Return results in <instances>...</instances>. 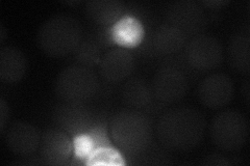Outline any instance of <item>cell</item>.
I'll return each mask as SVG.
<instances>
[{"instance_id":"cell-16","label":"cell","mask_w":250,"mask_h":166,"mask_svg":"<svg viewBox=\"0 0 250 166\" xmlns=\"http://www.w3.org/2000/svg\"><path fill=\"white\" fill-rule=\"evenodd\" d=\"M228 59L236 72L248 75L250 72V37L248 34L232 36L228 46Z\"/></svg>"},{"instance_id":"cell-3","label":"cell","mask_w":250,"mask_h":166,"mask_svg":"<svg viewBox=\"0 0 250 166\" xmlns=\"http://www.w3.org/2000/svg\"><path fill=\"white\" fill-rule=\"evenodd\" d=\"M109 133L119 149L129 155H138L150 146L153 131L151 122L145 114L128 109L113 116Z\"/></svg>"},{"instance_id":"cell-9","label":"cell","mask_w":250,"mask_h":166,"mask_svg":"<svg viewBox=\"0 0 250 166\" xmlns=\"http://www.w3.org/2000/svg\"><path fill=\"white\" fill-rule=\"evenodd\" d=\"M233 94V81L229 75L222 73L207 76L197 88L199 102L209 109H220L229 105Z\"/></svg>"},{"instance_id":"cell-27","label":"cell","mask_w":250,"mask_h":166,"mask_svg":"<svg viewBox=\"0 0 250 166\" xmlns=\"http://www.w3.org/2000/svg\"><path fill=\"white\" fill-rule=\"evenodd\" d=\"M6 37V29L4 28L3 25L0 26V41H1V43L4 41Z\"/></svg>"},{"instance_id":"cell-11","label":"cell","mask_w":250,"mask_h":166,"mask_svg":"<svg viewBox=\"0 0 250 166\" xmlns=\"http://www.w3.org/2000/svg\"><path fill=\"white\" fill-rule=\"evenodd\" d=\"M39 149L44 164L65 165L71 157L73 144L66 132L50 129L42 135Z\"/></svg>"},{"instance_id":"cell-6","label":"cell","mask_w":250,"mask_h":166,"mask_svg":"<svg viewBox=\"0 0 250 166\" xmlns=\"http://www.w3.org/2000/svg\"><path fill=\"white\" fill-rule=\"evenodd\" d=\"M186 57L193 69L208 72L218 69L222 64L223 47L217 37L200 34L187 43Z\"/></svg>"},{"instance_id":"cell-20","label":"cell","mask_w":250,"mask_h":166,"mask_svg":"<svg viewBox=\"0 0 250 166\" xmlns=\"http://www.w3.org/2000/svg\"><path fill=\"white\" fill-rule=\"evenodd\" d=\"M88 165H124V160L119 152L109 148L93 149L87 158Z\"/></svg>"},{"instance_id":"cell-21","label":"cell","mask_w":250,"mask_h":166,"mask_svg":"<svg viewBox=\"0 0 250 166\" xmlns=\"http://www.w3.org/2000/svg\"><path fill=\"white\" fill-rule=\"evenodd\" d=\"M75 53L77 60L80 61V65L91 68L92 66L97 64L98 61H100L99 50L94 44L82 43Z\"/></svg>"},{"instance_id":"cell-12","label":"cell","mask_w":250,"mask_h":166,"mask_svg":"<svg viewBox=\"0 0 250 166\" xmlns=\"http://www.w3.org/2000/svg\"><path fill=\"white\" fill-rule=\"evenodd\" d=\"M100 74L106 81L117 83L127 79L135 70V57L125 48L108 50L99 61Z\"/></svg>"},{"instance_id":"cell-15","label":"cell","mask_w":250,"mask_h":166,"mask_svg":"<svg viewBox=\"0 0 250 166\" xmlns=\"http://www.w3.org/2000/svg\"><path fill=\"white\" fill-rule=\"evenodd\" d=\"M89 17L99 25H115L122 17L124 4L119 0H90L85 3Z\"/></svg>"},{"instance_id":"cell-26","label":"cell","mask_w":250,"mask_h":166,"mask_svg":"<svg viewBox=\"0 0 250 166\" xmlns=\"http://www.w3.org/2000/svg\"><path fill=\"white\" fill-rule=\"evenodd\" d=\"M242 92H243V94H244L245 101L248 103V101H249V84H248V82H245L244 86L242 88Z\"/></svg>"},{"instance_id":"cell-18","label":"cell","mask_w":250,"mask_h":166,"mask_svg":"<svg viewBox=\"0 0 250 166\" xmlns=\"http://www.w3.org/2000/svg\"><path fill=\"white\" fill-rule=\"evenodd\" d=\"M153 98L151 85L142 78H131L122 89V100L129 108L139 110L147 107Z\"/></svg>"},{"instance_id":"cell-2","label":"cell","mask_w":250,"mask_h":166,"mask_svg":"<svg viewBox=\"0 0 250 166\" xmlns=\"http://www.w3.org/2000/svg\"><path fill=\"white\" fill-rule=\"evenodd\" d=\"M83 29L73 16L60 14L47 19L37 34L40 49L52 57L73 53L82 44Z\"/></svg>"},{"instance_id":"cell-22","label":"cell","mask_w":250,"mask_h":166,"mask_svg":"<svg viewBox=\"0 0 250 166\" xmlns=\"http://www.w3.org/2000/svg\"><path fill=\"white\" fill-rule=\"evenodd\" d=\"M93 140L88 135H77L74 138L73 148L75 149V155L80 158L89 157L93 151Z\"/></svg>"},{"instance_id":"cell-14","label":"cell","mask_w":250,"mask_h":166,"mask_svg":"<svg viewBox=\"0 0 250 166\" xmlns=\"http://www.w3.org/2000/svg\"><path fill=\"white\" fill-rule=\"evenodd\" d=\"M188 37L168 23L155 29L152 37L154 49L163 55H171L181 51L187 45Z\"/></svg>"},{"instance_id":"cell-4","label":"cell","mask_w":250,"mask_h":166,"mask_svg":"<svg viewBox=\"0 0 250 166\" xmlns=\"http://www.w3.org/2000/svg\"><path fill=\"white\" fill-rule=\"evenodd\" d=\"M99 81L92 68L73 65L65 68L58 75L54 92L57 97L68 104H82L97 93Z\"/></svg>"},{"instance_id":"cell-25","label":"cell","mask_w":250,"mask_h":166,"mask_svg":"<svg viewBox=\"0 0 250 166\" xmlns=\"http://www.w3.org/2000/svg\"><path fill=\"white\" fill-rule=\"evenodd\" d=\"M228 3V1H222V0H208V1H202L200 4L202 6H206V7H209V9H219V7H221L222 5Z\"/></svg>"},{"instance_id":"cell-8","label":"cell","mask_w":250,"mask_h":166,"mask_svg":"<svg viewBox=\"0 0 250 166\" xmlns=\"http://www.w3.org/2000/svg\"><path fill=\"white\" fill-rule=\"evenodd\" d=\"M189 83L182 70L174 66H163L156 71L151 84L153 97L166 104H174L183 100Z\"/></svg>"},{"instance_id":"cell-23","label":"cell","mask_w":250,"mask_h":166,"mask_svg":"<svg viewBox=\"0 0 250 166\" xmlns=\"http://www.w3.org/2000/svg\"><path fill=\"white\" fill-rule=\"evenodd\" d=\"M201 165H213V166H224L229 165L230 162L226 157L220 154H212L203 158V160L200 162Z\"/></svg>"},{"instance_id":"cell-7","label":"cell","mask_w":250,"mask_h":166,"mask_svg":"<svg viewBox=\"0 0 250 166\" xmlns=\"http://www.w3.org/2000/svg\"><path fill=\"white\" fill-rule=\"evenodd\" d=\"M166 23L174 26L188 37L202 34L207 27V15L199 2L194 0H177L166 12Z\"/></svg>"},{"instance_id":"cell-10","label":"cell","mask_w":250,"mask_h":166,"mask_svg":"<svg viewBox=\"0 0 250 166\" xmlns=\"http://www.w3.org/2000/svg\"><path fill=\"white\" fill-rule=\"evenodd\" d=\"M41 134L39 130L26 122L13 123L5 133V144L12 153L20 157H27L40 148Z\"/></svg>"},{"instance_id":"cell-13","label":"cell","mask_w":250,"mask_h":166,"mask_svg":"<svg viewBox=\"0 0 250 166\" xmlns=\"http://www.w3.org/2000/svg\"><path fill=\"white\" fill-rule=\"evenodd\" d=\"M28 61L25 54L13 46L2 47L0 50V79L4 83L14 84L26 75Z\"/></svg>"},{"instance_id":"cell-5","label":"cell","mask_w":250,"mask_h":166,"mask_svg":"<svg viewBox=\"0 0 250 166\" xmlns=\"http://www.w3.org/2000/svg\"><path fill=\"white\" fill-rule=\"evenodd\" d=\"M210 138L216 148L224 152H238L244 148L249 137L247 118L234 110L218 113L210 123Z\"/></svg>"},{"instance_id":"cell-17","label":"cell","mask_w":250,"mask_h":166,"mask_svg":"<svg viewBox=\"0 0 250 166\" xmlns=\"http://www.w3.org/2000/svg\"><path fill=\"white\" fill-rule=\"evenodd\" d=\"M112 36L114 41L121 47L134 48L141 44L144 37V27L134 17H123L113 25Z\"/></svg>"},{"instance_id":"cell-24","label":"cell","mask_w":250,"mask_h":166,"mask_svg":"<svg viewBox=\"0 0 250 166\" xmlns=\"http://www.w3.org/2000/svg\"><path fill=\"white\" fill-rule=\"evenodd\" d=\"M10 117V107L3 98L0 99V131L5 130V126Z\"/></svg>"},{"instance_id":"cell-19","label":"cell","mask_w":250,"mask_h":166,"mask_svg":"<svg viewBox=\"0 0 250 166\" xmlns=\"http://www.w3.org/2000/svg\"><path fill=\"white\" fill-rule=\"evenodd\" d=\"M78 104H69L61 107L56 114V120L66 131L80 132L88 126V114Z\"/></svg>"},{"instance_id":"cell-1","label":"cell","mask_w":250,"mask_h":166,"mask_svg":"<svg viewBox=\"0 0 250 166\" xmlns=\"http://www.w3.org/2000/svg\"><path fill=\"white\" fill-rule=\"evenodd\" d=\"M206 117L194 107H175L163 113L156 124V137L169 151L190 152L205 137Z\"/></svg>"}]
</instances>
